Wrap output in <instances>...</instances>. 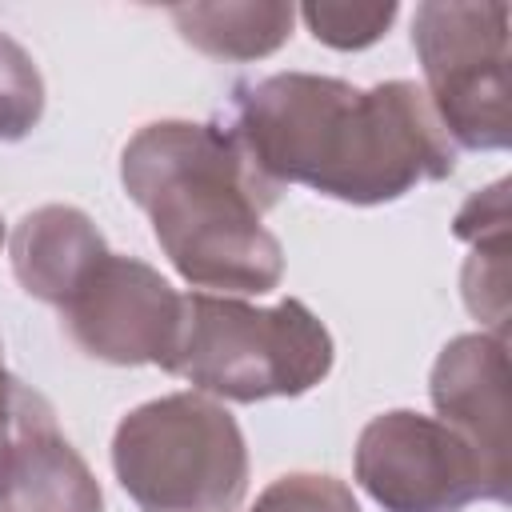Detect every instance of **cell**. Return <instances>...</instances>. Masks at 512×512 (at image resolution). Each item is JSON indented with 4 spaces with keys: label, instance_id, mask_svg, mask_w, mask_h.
Instances as JSON below:
<instances>
[{
    "label": "cell",
    "instance_id": "4",
    "mask_svg": "<svg viewBox=\"0 0 512 512\" xmlns=\"http://www.w3.org/2000/svg\"><path fill=\"white\" fill-rule=\"evenodd\" d=\"M112 472L140 512H236L248 492V444L224 404L172 392L116 424Z\"/></svg>",
    "mask_w": 512,
    "mask_h": 512
},
{
    "label": "cell",
    "instance_id": "9",
    "mask_svg": "<svg viewBox=\"0 0 512 512\" xmlns=\"http://www.w3.org/2000/svg\"><path fill=\"white\" fill-rule=\"evenodd\" d=\"M428 396L436 416L456 428L500 484L508 468V340L496 332H464L448 340L432 364Z\"/></svg>",
    "mask_w": 512,
    "mask_h": 512
},
{
    "label": "cell",
    "instance_id": "6",
    "mask_svg": "<svg viewBox=\"0 0 512 512\" xmlns=\"http://www.w3.org/2000/svg\"><path fill=\"white\" fill-rule=\"evenodd\" d=\"M356 484L384 512H464L472 500L508 504L484 456L444 420L392 408L360 428L352 456Z\"/></svg>",
    "mask_w": 512,
    "mask_h": 512
},
{
    "label": "cell",
    "instance_id": "16",
    "mask_svg": "<svg viewBox=\"0 0 512 512\" xmlns=\"http://www.w3.org/2000/svg\"><path fill=\"white\" fill-rule=\"evenodd\" d=\"M16 396H20V384L8 376L4 368V344H0V444L8 440L12 432V416H16Z\"/></svg>",
    "mask_w": 512,
    "mask_h": 512
},
{
    "label": "cell",
    "instance_id": "8",
    "mask_svg": "<svg viewBox=\"0 0 512 512\" xmlns=\"http://www.w3.org/2000/svg\"><path fill=\"white\" fill-rule=\"evenodd\" d=\"M0 512H104L92 468L56 428L48 400L24 384L0 444Z\"/></svg>",
    "mask_w": 512,
    "mask_h": 512
},
{
    "label": "cell",
    "instance_id": "2",
    "mask_svg": "<svg viewBox=\"0 0 512 512\" xmlns=\"http://www.w3.org/2000/svg\"><path fill=\"white\" fill-rule=\"evenodd\" d=\"M120 184L192 288L264 296L280 284L284 248L264 228L276 184L252 168L228 128L196 120L144 124L120 152Z\"/></svg>",
    "mask_w": 512,
    "mask_h": 512
},
{
    "label": "cell",
    "instance_id": "17",
    "mask_svg": "<svg viewBox=\"0 0 512 512\" xmlns=\"http://www.w3.org/2000/svg\"><path fill=\"white\" fill-rule=\"evenodd\" d=\"M0 244H4V220H0Z\"/></svg>",
    "mask_w": 512,
    "mask_h": 512
},
{
    "label": "cell",
    "instance_id": "12",
    "mask_svg": "<svg viewBox=\"0 0 512 512\" xmlns=\"http://www.w3.org/2000/svg\"><path fill=\"white\" fill-rule=\"evenodd\" d=\"M180 36L216 60L272 56L288 36L296 8L284 0H236V4H176L168 8Z\"/></svg>",
    "mask_w": 512,
    "mask_h": 512
},
{
    "label": "cell",
    "instance_id": "5",
    "mask_svg": "<svg viewBox=\"0 0 512 512\" xmlns=\"http://www.w3.org/2000/svg\"><path fill=\"white\" fill-rule=\"evenodd\" d=\"M508 4L428 0L412 16V48L424 68V96L448 140L472 152H500L508 124Z\"/></svg>",
    "mask_w": 512,
    "mask_h": 512
},
{
    "label": "cell",
    "instance_id": "1",
    "mask_svg": "<svg viewBox=\"0 0 512 512\" xmlns=\"http://www.w3.org/2000/svg\"><path fill=\"white\" fill-rule=\"evenodd\" d=\"M228 132L268 184H304L360 208L456 168V148L412 80L356 88L340 76L276 72L232 88Z\"/></svg>",
    "mask_w": 512,
    "mask_h": 512
},
{
    "label": "cell",
    "instance_id": "13",
    "mask_svg": "<svg viewBox=\"0 0 512 512\" xmlns=\"http://www.w3.org/2000/svg\"><path fill=\"white\" fill-rule=\"evenodd\" d=\"M44 116V76L24 44L0 32V144L24 140Z\"/></svg>",
    "mask_w": 512,
    "mask_h": 512
},
{
    "label": "cell",
    "instance_id": "11",
    "mask_svg": "<svg viewBox=\"0 0 512 512\" xmlns=\"http://www.w3.org/2000/svg\"><path fill=\"white\" fill-rule=\"evenodd\" d=\"M452 232L472 244L464 264V304L476 320L492 324L496 336L508 328V180L472 192L452 220Z\"/></svg>",
    "mask_w": 512,
    "mask_h": 512
},
{
    "label": "cell",
    "instance_id": "7",
    "mask_svg": "<svg viewBox=\"0 0 512 512\" xmlns=\"http://www.w3.org/2000/svg\"><path fill=\"white\" fill-rule=\"evenodd\" d=\"M56 312L80 352L120 368H168L184 324V296L152 264L104 248Z\"/></svg>",
    "mask_w": 512,
    "mask_h": 512
},
{
    "label": "cell",
    "instance_id": "14",
    "mask_svg": "<svg viewBox=\"0 0 512 512\" xmlns=\"http://www.w3.org/2000/svg\"><path fill=\"white\" fill-rule=\"evenodd\" d=\"M400 16V4L384 0V4H332V0H320V4H304L300 8V20L308 24V32L336 48V52H360V48H372L388 28L392 20Z\"/></svg>",
    "mask_w": 512,
    "mask_h": 512
},
{
    "label": "cell",
    "instance_id": "3",
    "mask_svg": "<svg viewBox=\"0 0 512 512\" xmlns=\"http://www.w3.org/2000/svg\"><path fill=\"white\" fill-rule=\"evenodd\" d=\"M336 360L332 332L304 300L256 308L240 296L188 292L176 352L164 372L204 396L256 404L312 392Z\"/></svg>",
    "mask_w": 512,
    "mask_h": 512
},
{
    "label": "cell",
    "instance_id": "10",
    "mask_svg": "<svg viewBox=\"0 0 512 512\" xmlns=\"http://www.w3.org/2000/svg\"><path fill=\"white\" fill-rule=\"evenodd\" d=\"M104 248L108 244L92 224V216L72 204H44L28 212L8 240L12 272L20 288L52 308L68 296V288Z\"/></svg>",
    "mask_w": 512,
    "mask_h": 512
},
{
    "label": "cell",
    "instance_id": "15",
    "mask_svg": "<svg viewBox=\"0 0 512 512\" xmlns=\"http://www.w3.org/2000/svg\"><path fill=\"white\" fill-rule=\"evenodd\" d=\"M248 512H360L352 488L324 472H288L272 480Z\"/></svg>",
    "mask_w": 512,
    "mask_h": 512
}]
</instances>
